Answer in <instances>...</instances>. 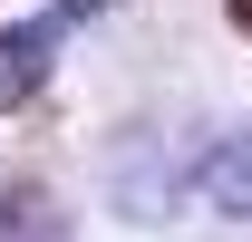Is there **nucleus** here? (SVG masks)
Instances as JSON below:
<instances>
[{
	"label": "nucleus",
	"instance_id": "nucleus-3",
	"mask_svg": "<svg viewBox=\"0 0 252 242\" xmlns=\"http://www.w3.org/2000/svg\"><path fill=\"white\" fill-rule=\"evenodd\" d=\"M194 194H204L223 223H252V117L233 126V136H223L204 165H194Z\"/></svg>",
	"mask_w": 252,
	"mask_h": 242
},
{
	"label": "nucleus",
	"instance_id": "nucleus-2",
	"mask_svg": "<svg viewBox=\"0 0 252 242\" xmlns=\"http://www.w3.org/2000/svg\"><path fill=\"white\" fill-rule=\"evenodd\" d=\"M78 10L88 0H49L39 20H20V30H0V107H20V97L49 78V59H59V39L78 30Z\"/></svg>",
	"mask_w": 252,
	"mask_h": 242
},
{
	"label": "nucleus",
	"instance_id": "nucleus-5",
	"mask_svg": "<svg viewBox=\"0 0 252 242\" xmlns=\"http://www.w3.org/2000/svg\"><path fill=\"white\" fill-rule=\"evenodd\" d=\"M223 20H233V30H243V39H252V0H223Z\"/></svg>",
	"mask_w": 252,
	"mask_h": 242
},
{
	"label": "nucleus",
	"instance_id": "nucleus-1",
	"mask_svg": "<svg viewBox=\"0 0 252 242\" xmlns=\"http://www.w3.org/2000/svg\"><path fill=\"white\" fill-rule=\"evenodd\" d=\"M107 194H117V213H126V223H165V213H175L185 165H165L156 126H126V136H117V155H107Z\"/></svg>",
	"mask_w": 252,
	"mask_h": 242
},
{
	"label": "nucleus",
	"instance_id": "nucleus-4",
	"mask_svg": "<svg viewBox=\"0 0 252 242\" xmlns=\"http://www.w3.org/2000/svg\"><path fill=\"white\" fill-rule=\"evenodd\" d=\"M0 242H68V213L49 184H10L0 194Z\"/></svg>",
	"mask_w": 252,
	"mask_h": 242
}]
</instances>
